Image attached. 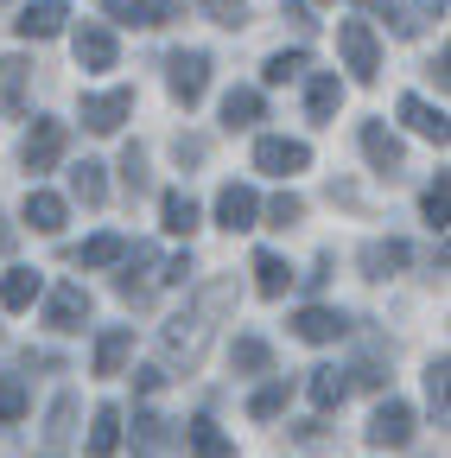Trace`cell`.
Segmentation results:
<instances>
[{
	"label": "cell",
	"instance_id": "cell-16",
	"mask_svg": "<svg viewBox=\"0 0 451 458\" xmlns=\"http://www.w3.org/2000/svg\"><path fill=\"white\" fill-rule=\"evenodd\" d=\"M26 223L38 229V236H58V229H64V198L32 191V198H26Z\"/></svg>",
	"mask_w": 451,
	"mask_h": 458
},
{
	"label": "cell",
	"instance_id": "cell-17",
	"mask_svg": "<svg viewBox=\"0 0 451 458\" xmlns=\"http://www.w3.org/2000/svg\"><path fill=\"white\" fill-rule=\"evenodd\" d=\"M401 122H407L413 134H426V140H445V114H438L432 102H420V96L401 102Z\"/></svg>",
	"mask_w": 451,
	"mask_h": 458
},
{
	"label": "cell",
	"instance_id": "cell-24",
	"mask_svg": "<svg viewBox=\"0 0 451 458\" xmlns=\"http://www.w3.org/2000/svg\"><path fill=\"white\" fill-rule=\"evenodd\" d=\"M407 261V242H369L363 249V267L375 274V280H388V267H401Z\"/></svg>",
	"mask_w": 451,
	"mask_h": 458
},
{
	"label": "cell",
	"instance_id": "cell-27",
	"mask_svg": "<svg viewBox=\"0 0 451 458\" xmlns=\"http://www.w3.org/2000/svg\"><path fill=\"white\" fill-rule=\"evenodd\" d=\"M102 13L121 26H153V0H102Z\"/></svg>",
	"mask_w": 451,
	"mask_h": 458
},
{
	"label": "cell",
	"instance_id": "cell-23",
	"mask_svg": "<svg viewBox=\"0 0 451 458\" xmlns=\"http://www.w3.org/2000/svg\"><path fill=\"white\" fill-rule=\"evenodd\" d=\"M121 255H128V242H121V236H89V242L77 249V261H83V267H108V261H121Z\"/></svg>",
	"mask_w": 451,
	"mask_h": 458
},
{
	"label": "cell",
	"instance_id": "cell-10",
	"mask_svg": "<svg viewBox=\"0 0 451 458\" xmlns=\"http://www.w3.org/2000/svg\"><path fill=\"white\" fill-rule=\"evenodd\" d=\"M293 331H299L305 344H330V337L350 331V318H344V312H324V306H305V312L293 318Z\"/></svg>",
	"mask_w": 451,
	"mask_h": 458
},
{
	"label": "cell",
	"instance_id": "cell-40",
	"mask_svg": "<svg viewBox=\"0 0 451 458\" xmlns=\"http://www.w3.org/2000/svg\"><path fill=\"white\" fill-rule=\"evenodd\" d=\"M172 153H179V165H197V159H204V140H179Z\"/></svg>",
	"mask_w": 451,
	"mask_h": 458
},
{
	"label": "cell",
	"instance_id": "cell-35",
	"mask_svg": "<svg viewBox=\"0 0 451 458\" xmlns=\"http://www.w3.org/2000/svg\"><path fill=\"white\" fill-rule=\"evenodd\" d=\"M153 261H159V255H153V249L140 242V249H134V267H153ZM121 293H128V300H146V280H134V274H121Z\"/></svg>",
	"mask_w": 451,
	"mask_h": 458
},
{
	"label": "cell",
	"instance_id": "cell-30",
	"mask_svg": "<svg viewBox=\"0 0 451 458\" xmlns=\"http://www.w3.org/2000/svg\"><path fill=\"white\" fill-rule=\"evenodd\" d=\"M280 408H287V382H267V388L248 401V414H255V420H273Z\"/></svg>",
	"mask_w": 451,
	"mask_h": 458
},
{
	"label": "cell",
	"instance_id": "cell-5",
	"mask_svg": "<svg viewBox=\"0 0 451 458\" xmlns=\"http://www.w3.org/2000/svg\"><path fill=\"white\" fill-rule=\"evenodd\" d=\"M255 216H261V198L248 185H222L216 191V223L230 229V236H236V229H255Z\"/></svg>",
	"mask_w": 451,
	"mask_h": 458
},
{
	"label": "cell",
	"instance_id": "cell-29",
	"mask_svg": "<svg viewBox=\"0 0 451 458\" xmlns=\"http://www.w3.org/2000/svg\"><path fill=\"white\" fill-rule=\"evenodd\" d=\"M230 357H236V369H248V376H261V369L273 363L261 337H236V351H230Z\"/></svg>",
	"mask_w": 451,
	"mask_h": 458
},
{
	"label": "cell",
	"instance_id": "cell-19",
	"mask_svg": "<svg viewBox=\"0 0 451 458\" xmlns=\"http://www.w3.org/2000/svg\"><path fill=\"white\" fill-rule=\"evenodd\" d=\"M185 439H191V452H197V458H236V445L216 433V420H191V427H185Z\"/></svg>",
	"mask_w": 451,
	"mask_h": 458
},
{
	"label": "cell",
	"instance_id": "cell-6",
	"mask_svg": "<svg viewBox=\"0 0 451 458\" xmlns=\"http://www.w3.org/2000/svg\"><path fill=\"white\" fill-rule=\"evenodd\" d=\"M204 89H210V57H204V51H179V57H172V96L191 108Z\"/></svg>",
	"mask_w": 451,
	"mask_h": 458
},
{
	"label": "cell",
	"instance_id": "cell-33",
	"mask_svg": "<svg viewBox=\"0 0 451 458\" xmlns=\"http://www.w3.org/2000/svg\"><path fill=\"white\" fill-rule=\"evenodd\" d=\"M26 414V388L13 376H0V420H20Z\"/></svg>",
	"mask_w": 451,
	"mask_h": 458
},
{
	"label": "cell",
	"instance_id": "cell-25",
	"mask_svg": "<svg viewBox=\"0 0 451 458\" xmlns=\"http://www.w3.org/2000/svg\"><path fill=\"white\" fill-rule=\"evenodd\" d=\"M344 394H350V382L337 369H312V408H337Z\"/></svg>",
	"mask_w": 451,
	"mask_h": 458
},
{
	"label": "cell",
	"instance_id": "cell-37",
	"mask_svg": "<svg viewBox=\"0 0 451 458\" xmlns=\"http://www.w3.org/2000/svg\"><path fill=\"white\" fill-rule=\"evenodd\" d=\"M420 210H426V223H432V229H445V179H438V185H426Z\"/></svg>",
	"mask_w": 451,
	"mask_h": 458
},
{
	"label": "cell",
	"instance_id": "cell-22",
	"mask_svg": "<svg viewBox=\"0 0 451 458\" xmlns=\"http://www.w3.org/2000/svg\"><path fill=\"white\" fill-rule=\"evenodd\" d=\"M165 229H172V236H191V229H197V204L185 198V191H165Z\"/></svg>",
	"mask_w": 451,
	"mask_h": 458
},
{
	"label": "cell",
	"instance_id": "cell-31",
	"mask_svg": "<svg viewBox=\"0 0 451 458\" xmlns=\"http://www.w3.org/2000/svg\"><path fill=\"white\" fill-rule=\"evenodd\" d=\"M299 216H305V204H299V198H293V191H280V198H273V204H267V223H273V229H293V223H299Z\"/></svg>",
	"mask_w": 451,
	"mask_h": 458
},
{
	"label": "cell",
	"instance_id": "cell-1",
	"mask_svg": "<svg viewBox=\"0 0 451 458\" xmlns=\"http://www.w3.org/2000/svg\"><path fill=\"white\" fill-rule=\"evenodd\" d=\"M337 51H344V64H350L356 83H375V71H381V45H375L369 20H344V26H337Z\"/></svg>",
	"mask_w": 451,
	"mask_h": 458
},
{
	"label": "cell",
	"instance_id": "cell-36",
	"mask_svg": "<svg viewBox=\"0 0 451 458\" xmlns=\"http://www.w3.org/2000/svg\"><path fill=\"white\" fill-rule=\"evenodd\" d=\"M204 7H210V20H216V26H242L248 0H204Z\"/></svg>",
	"mask_w": 451,
	"mask_h": 458
},
{
	"label": "cell",
	"instance_id": "cell-4",
	"mask_svg": "<svg viewBox=\"0 0 451 458\" xmlns=\"http://www.w3.org/2000/svg\"><path fill=\"white\" fill-rule=\"evenodd\" d=\"M64 122H32V134H26V172H51V165H58V153H64Z\"/></svg>",
	"mask_w": 451,
	"mask_h": 458
},
{
	"label": "cell",
	"instance_id": "cell-7",
	"mask_svg": "<svg viewBox=\"0 0 451 458\" xmlns=\"http://www.w3.org/2000/svg\"><path fill=\"white\" fill-rule=\"evenodd\" d=\"M413 439V414H407V401H381L375 420H369V445H407Z\"/></svg>",
	"mask_w": 451,
	"mask_h": 458
},
{
	"label": "cell",
	"instance_id": "cell-26",
	"mask_svg": "<svg viewBox=\"0 0 451 458\" xmlns=\"http://www.w3.org/2000/svg\"><path fill=\"white\" fill-rule=\"evenodd\" d=\"M71 191H77L83 204H102V198H108V185H102V165H89V159H83V165L71 172Z\"/></svg>",
	"mask_w": 451,
	"mask_h": 458
},
{
	"label": "cell",
	"instance_id": "cell-18",
	"mask_svg": "<svg viewBox=\"0 0 451 458\" xmlns=\"http://www.w3.org/2000/svg\"><path fill=\"white\" fill-rule=\"evenodd\" d=\"M261 122V96L255 89H230L222 96V128H255Z\"/></svg>",
	"mask_w": 451,
	"mask_h": 458
},
{
	"label": "cell",
	"instance_id": "cell-9",
	"mask_svg": "<svg viewBox=\"0 0 451 458\" xmlns=\"http://www.w3.org/2000/svg\"><path fill=\"white\" fill-rule=\"evenodd\" d=\"M77 64L115 71V38H108V26H77Z\"/></svg>",
	"mask_w": 451,
	"mask_h": 458
},
{
	"label": "cell",
	"instance_id": "cell-21",
	"mask_svg": "<svg viewBox=\"0 0 451 458\" xmlns=\"http://www.w3.org/2000/svg\"><path fill=\"white\" fill-rule=\"evenodd\" d=\"M287 280H293V267L280 261V255H255V286H261L267 300H280V293H287Z\"/></svg>",
	"mask_w": 451,
	"mask_h": 458
},
{
	"label": "cell",
	"instance_id": "cell-11",
	"mask_svg": "<svg viewBox=\"0 0 451 458\" xmlns=\"http://www.w3.org/2000/svg\"><path fill=\"white\" fill-rule=\"evenodd\" d=\"M115 445H121V408H96V420H89V458H115Z\"/></svg>",
	"mask_w": 451,
	"mask_h": 458
},
{
	"label": "cell",
	"instance_id": "cell-20",
	"mask_svg": "<svg viewBox=\"0 0 451 458\" xmlns=\"http://www.w3.org/2000/svg\"><path fill=\"white\" fill-rule=\"evenodd\" d=\"M20 96H26V64L0 57V114H20Z\"/></svg>",
	"mask_w": 451,
	"mask_h": 458
},
{
	"label": "cell",
	"instance_id": "cell-15",
	"mask_svg": "<svg viewBox=\"0 0 451 458\" xmlns=\"http://www.w3.org/2000/svg\"><path fill=\"white\" fill-rule=\"evenodd\" d=\"M64 20H71V13H64V0H38V7L20 20V32H26V38H58Z\"/></svg>",
	"mask_w": 451,
	"mask_h": 458
},
{
	"label": "cell",
	"instance_id": "cell-12",
	"mask_svg": "<svg viewBox=\"0 0 451 458\" xmlns=\"http://www.w3.org/2000/svg\"><path fill=\"white\" fill-rule=\"evenodd\" d=\"M363 153H369V165H375V172H401V140H394L381 122H369V128H363Z\"/></svg>",
	"mask_w": 451,
	"mask_h": 458
},
{
	"label": "cell",
	"instance_id": "cell-39",
	"mask_svg": "<svg viewBox=\"0 0 451 458\" xmlns=\"http://www.w3.org/2000/svg\"><path fill=\"white\" fill-rule=\"evenodd\" d=\"M71 420H77V401L64 394L58 408H51V427H45V433H51V439H64V433H71Z\"/></svg>",
	"mask_w": 451,
	"mask_h": 458
},
{
	"label": "cell",
	"instance_id": "cell-14",
	"mask_svg": "<svg viewBox=\"0 0 451 458\" xmlns=\"http://www.w3.org/2000/svg\"><path fill=\"white\" fill-rule=\"evenodd\" d=\"M128 357H134V331H102V344H96V376H121Z\"/></svg>",
	"mask_w": 451,
	"mask_h": 458
},
{
	"label": "cell",
	"instance_id": "cell-3",
	"mask_svg": "<svg viewBox=\"0 0 451 458\" xmlns=\"http://www.w3.org/2000/svg\"><path fill=\"white\" fill-rule=\"evenodd\" d=\"M128 114H134V89H108V96H89V102H83V128L115 134Z\"/></svg>",
	"mask_w": 451,
	"mask_h": 458
},
{
	"label": "cell",
	"instance_id": "cell-8",
	"mask_svg": "<svg viewBox=\"0 0 451 458\" xmlns=\"http://www.w3.org/2000/svg\"><path fill=\"white\" fill-rule=\"evenodd\" d=\"M83 318H89V293L64 280L58 293H51V306H45V325L51 331H83Z\"/></svg>",
	"mask_w": 451,
	"mask_h": 458
},
{
	"label": "cell",
	"instance_id": "cell-32",
	"mask_svg": "<svg viewBox=\"0 0 451 458\" xmlns=\"http://www.w3.org/2000/svg\"><path fill=\"white\" fill-rule=\"evenodd\" d=\"M299 71H305V57H299V51H280V57H267L261 77H267V83H293Z\"/></svg>",
	"mask_w": 451,
	"mask_h": 458
},
{
	"label": "cell",
	"instance_id": "cell-13",
	"mask_svg": "<svg viewBox=\"0 0 451 458\" xmlns=\"http://www.w3.org/2000/svg\"><path fill=\"white\" fill-rule=\"evenodd\" d=\"M38 286H45V280H38L32 267H13V274H0V306H7V312H26V306L38 300Z\"/></svg>",
	"mask_w": 451,
	"mask_h": 458
},
{
	"label": "cell",
	"instance_id": "cell-2",
	"mask_svg": "<svg viewBox=\"0 0 451 458\" xmlns=\"http://www.w3.org/2000/svg\"><path fill=\"white\" fill-rule=\"evenodd\" d=\"M255 165H261V172H273V179H293V172H305V165H312V153H305V140L261 134V140H255Z\"/></svg>",
	"mask_w": 451,
	"mask_h": 458
},
{
	"label": "cell",
	"instance_id": "cell-38",
	"mask_svg": "<svg viewBox=\"0 0 451 458\" xmlns=\"http://www.w3.org/2000/svg\"><path fill=\"white\" fill-rule=\"evenodd\" d=\"M121 179H128V191H140V185H146V159H140V147H128V153H121Z\"/></svg>",
	"mask_w": 451,
	"mask_h": 458
},
{
	"label": "cell",
	"instance_id": "cell-41",
	"mask_svg": "<svg viewBox=\"0 0 451 458\" xmlns=\"http://www.w3.org/2000/svg\"><path fill=\"white\" fill-rule=\"evenodd\" d=\"M363 7H369V13H381V7H388V0H363Z\"/></svg>",
	"mask_w": 451,
	"mask_h": 458
},
{
	"label": "cell",
	"instance_id": "cell-28",
	"mask_svg": "<svg viewBox=\"0 0 451 458\" xmlns=\"http://www.w3.org/2000/svg\"><path fill=\"white\" fill-rule=\"evenodd\" d=\"M337 102H344V83H337V77H318V83H312V122H330Z\"/></svg>",
	"mask_w": 451,
	"mask_h": 458
},
{
	"label": "cell",
	"instance_id": "cell-34",
	"mask_svg": "<svg viewBox=\"0 0 451 458\" xmlns=\"http://www.w3.org/2000/svg\"><path fill=\"white\" fill-rule=\"evenodd\" d=\"M426 401H432V420L445 427V357H438V363L426 369Z\"/></svg>",
	"mask_w": 451,
	"mask_h": 458
}]
</instances>
